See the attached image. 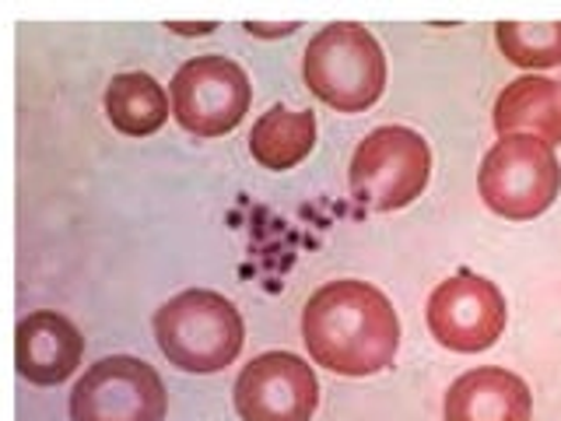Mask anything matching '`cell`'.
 Masks as SVG:
<instances>
[{"mask_svg": "<svg viewBox=\"0 0 561 421\" xmlns=\"http://www.w3.org/2000/svg\"><path fill=\"white\" fill-rule=\"evenodd\" d=\"M499 137L505 134H530L548 140L551 148L561 145V81L543 75H523L508 81L491 110Z\"/></svg>", "mask_w": 561, "mask_h": 421, "instance_id": "cell-12", "label": "cell"}, {"mask_svg": "<svg viewBox=\"0 0 561 421\" xmlns=\"http://www.w3.org/2000/svg\"><path fill=\"white\" fill-rule=\"evenodd\" d=\"M154 344L172 368L190 376L221 373L239 359L245 323L232 298L210 288H186L154 309Z\"/></svg>", "mask_w": 561, "mask_h": 421, "instance_id": "cell-2", "label": "cell"}, {"mask_svg": "<svg viewBox=\"0 0 561 421\" xmlns=\"http://www.w3.org/2000/svg\"><path fill=\"white\" fill-rule=\"evenodd\" d=\"M425 320L432 338L443 348L460 351V355H478V351L499 344L508 309L495 281L473 271H456L432 288Z\"/></svg>", "mask_w": 561, "mask_h": 421, "instance_id": "cell-8", "label": "cell"}, {"mask_svg": "<svg viewBox=\"0 0 561 421\" xmlns=\"http://www.w3.org/2000/svg\"><path fill=\"white\" fill-rule=\"evenodd\" d=\"M316 148V113L271 105L250 130L253 162L271 172H288L306 162Z\"/></svg>", "mask_w": 561, "mask_h": 421, "instance_id": "cell-14", "label": "cell"}, {"mask_svg": "<svg viewBox=\"0 0 561 421\" xmlns=\"http://www.w3.org/2000/svg\"><path fill=\"white\" fill-rule=\"evenodd\" d=\"M534 394L523 376L502 365L470 368L449 383L443 421H530Z\"/></svg>", "mask_w": 561, "mask_h": 421, "instance_id": "cell-11", "label": "cell"}, {"mask_svg": "<svg viewBox=\"0 0 561 421\" xmlns=\"http://www.w3.org/2000/svg\"><path fill=\"white\" fill-rule=\"evenodd\" d=\"M165 29H169V32H180V35H207V32H215L218 25H215V22H197V25H180V22H169Z\"/></svg>", "mask_w": 561, "mask_h": 421, "instance_id": "cell-17", "label": "cell"}, {"mask_svg": "<svg viewBox=\"0 0 561 421\" xmlns=\"http://www.w3.org/2000/svg\"><path fill=\"white\" fill-rule=\"evenodd\" d=\"M250 35H256V39H277V35H291L298 29V22H280V25H260V22H245L242 25Z\"/></svg>", "mask_w": 561, "mask_h": 421, "instance_id": "cell-16", "label": "cell"}, {"mask_svg": "<svg viewBox=\"0 0 561 421\" xmlns=\"http://www.w3.org/2000/svg\"><path fill=\"white\" fill-rule=\"evenodd\" d=\"M84 338L57 309H35L14 327V365L32 386H57L78 373Z\"/></svg>", "mask_w": 561, "mask_h": 421, "instance_id": "cell-10", "label": "cell"}, {"mask_svg": "<svg viewBox=\"0 0 561 421\" xmlns=\"http://www.w3.org/2000/svg\"><path fill=\"white\" fill-rule=\"evenodd\" d=\"M302 341L316 365L337 376H376L400 351V316L382 288L358 277L320 285L302 309Z\"/></svg>", "mask_w": 561, "mask_h": 421, "instance_id": "cell-1", "label": "cell"}, {"mask_svg": "<svg viewBox=\"0 0 561 421\" xmlns=\"http://www.w3.org/2000/svg\"><path fill=\"white\" fill-rule=\"evenodd\" d=\"M478 193L491 215L505 221H530L543 215L561 193L558 151L530 134L499 137L481 162Z\"/></svg>", "mask_w": 561, "mask_h": 421, "instance_id": "cell-5", "label": "cell"}, {"mask_svg": "<svg viewBox=\"0 0 561 421\" xmlns=\"http://www.w3.org/2000/svg\"><path fill=\"white\" fill-rule=\"evenodd\" d=\"M172 116L193 137L232 134L253 105L250 75L225 53H204L180 64L169 81Z\"/></svg>", "mask_w": 561, "mask_h": 421, "instance_id": "cell-6", "label": "cell"}, {"mask_svg": "<svg viewBox=\"0 0 561 421\" xmlns=\"http://www.w3.org/2000/svg\"><path fill=\"white\" fill-rule=\"evenodd\" d=\"M169 92L145 70H127L105 84V116L123 137H151L169 123Z\"/></svg>", "mask_w": 561, "mask_h": 421, "instance_id": "cell-13", "label": "cell"}, {"mask_svg": "<svg viewBox=\"0 0 561 421\" xmlns=\"http://www.w3.org/2000/svg\"><path fill=\"white\" fill-rule=\"evenodd\" d=\"M232 403L242 421H312L320 408V379L291 351H263L242 365Z\"/></svg>", "mask_w": 561, "mask_h": 421, "instance_id": "cell-9", "label": "cell"}, {"mask_svg": "<svg viewBox=\"0 0 561 421\" xmlns=\"http://www.w3.org/2000/svg\"><path fill=\"white\" fill-rule=\"evenodd\" d=\"M309 92L337 113H365L386 92V53L358 22H333L309 39L302 53Z\"/></svg>", "mask_w": 561, "mask_h": 421, "instance_id": "cell-3", "label": "cell"}, {"mask_svg": "<svg viewBox=\"0 0 561 421\" xmlns=\"http://www.w3.org/2000/svg\"><path fill=\"white\" fill-rule=\"evenodd\" d=\"M495 43L502 57L523 70L561 67V22H499Z\"/></svg>", "mask_w": 561, "mask_h": 421, "instance_id": "cell-15", "label": "cell"}, {"mask_svg": "<svg viewBox=\"0 0 561 421\" xmlns=\"http://www.w3.org/2000/svg\"><path fill=\"white\" fill-rule=\"evenodd\" d=\"M432 180V148L411 127H376L358 140L347 166L351 197L362 207L390 215L411 207Z\"/></svg>", "mask_w": 561, "mask_h": 421, "instance_id": "cell-4", "label": "cell"}, {"mask_svg": "<svg viewBox=\"0 0 561 421\" xmlns=\"http://www.w3.org/2000/svg\"><path fill=\"white\" fill-rule=\"evenodd\" d=\"M70 421H165L169 394L154 365L110 355L84 368L67 400Z\"/></svg>", "mask_w": 561, "mask_h": 421, "instance_id": "cell-7", "label": "cell"}]
</instances>
